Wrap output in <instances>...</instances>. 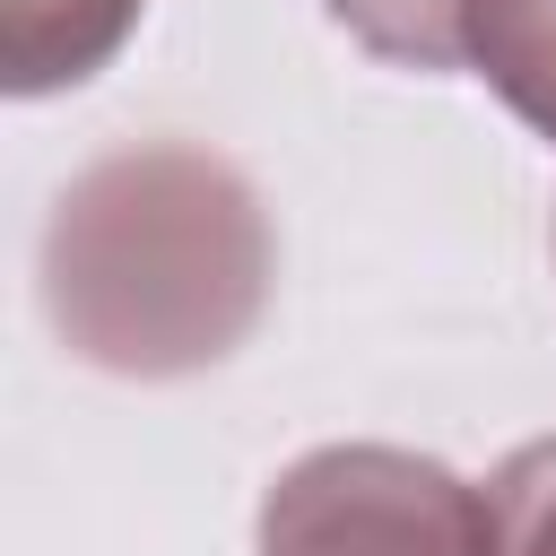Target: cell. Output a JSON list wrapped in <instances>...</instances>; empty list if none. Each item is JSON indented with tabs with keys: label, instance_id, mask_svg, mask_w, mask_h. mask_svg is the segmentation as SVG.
Segmentation results:
<instances>
[{
	"label": "cell",
	"instance_id": "5b68a950",
	"mask_svg": "<svg viewBox=\"0 0 556 556\" xmlns=\"http://www.w3.org/2000/svg\"><path fill=\"white\" fill-rule=\"evenodd\" d=\"M330 17L374 61H400V70H469V52H460L469 0H330Z\"/></svg>",
	"mask_w": 556,
	"mask_h": 556
},
{
	"label": "cell",
	"instance_id": "8992f818",
	"mask_svg": "<svg viewBox=\"0 0 556 556\" xmlns=\"http://www.w3.org/2000/svg\"><path fill=\"white\" fill-rule=\"evenodd\" d=\"M486 521H495V556H556V434L521 443L486 478Z\"/></svg>",
	"mask_w": 556,
	"mask_h": 556
},
{
	"label": "cell",
	"instance_id": "6da1fadb",
	"mask_svg": "<svg viewBox=\"0 0 556 556\" xmlns=\"http://www.w3.org/2000/svg\"><path fill=\"white\" fill-rule=\"evenodd\" d=\"M269 269L261 191L191 139L96 156L43 217V313L61 348L130 382L235 356L269 304Z\"/></svg>",
	"mask_w": 556,
	"mask_h": 556
},
{
	"label": "cell",
	"instance_id": "7a4b0ae2",
	"mask_svg": "<svg viewBox=\"0 0 556 556\" xmlns=\"http://www.w3.org/2000/svg\"><path fill=\"white\" fill-rule=\"evenodd\" d=\"M261 556H495L486 495L400 443H321L261 495Z\"/></svg>",
	"mask_w": 556,
	"mask_h": 556
},
{
	"label": "cell",
	"instance_id": "277c9868",
	"mask_svg": "<svg viewBox=\"0 0 556 556\" xmlns=\"http://www.w3.org/2000/svg\"><path fill=\"white\" fill-rule=\"evenodd\" d=\"M460 52L539 139H556V0H469Z\"/></svg>",
	"mask_w": 556,
	"mask_h": 556
},
{
	"label": "cell",
	"instance_id": "3957f363",
	"mask_svg": "<svg viewBox=\"0 0 556 556\" xmlns=\"http://www.w3.org/2000/svg\"><path fill=\"white\" fill-rule=\"evenodd\" d=\"M148 0H0V87L61 96L87 87L139 26Z\"/></svg>",
	"mask_w": 556,
	"mask_h": 556
}]
</instances>
